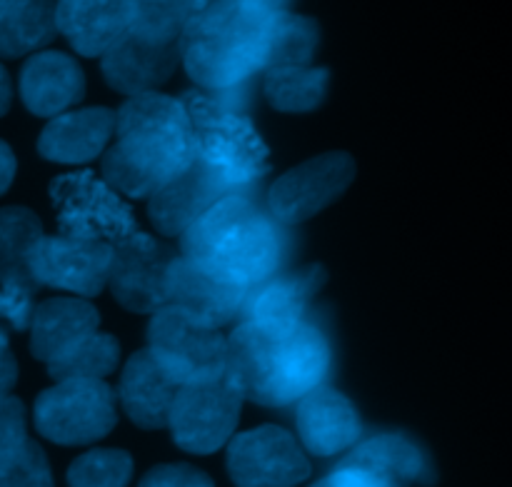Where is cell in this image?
<instances>
[{
  "instance_id": "6da1fadb",
  "label": "cell",
  "mask_w": 512,
  "mask_h": 487,
  "mask_svg": "<svg viewBox=\"0 0 512 487\" xmlns=\"http://www.w3.org/2000/svg\"><path fill=\"white\" fill-rule=\"evenodd\" d=\"M113 148L103 158L105 180L130 198H150L193 160L188 115L180 100L133 95L115 115Z\"/></svg>"
},
{
  "instance_id": "7a4b0ae2",
  "label": "cell",
  "mask_w": 512,
  "mask_h": 487,
  "mask_svg": "<svg viewBox=\"0 0 512 487\" xmlns=\"http://www.w3.org/2000/svg\"><path fill=\"white\" fill-rule=\"evenodd\" d=\"M330 368L328 340L313 325L270 333L240 323L228 340L225 378L243 398L260 405H288L320 388Z\"/></svg>"
},
{
  "instance_id": "3957f363",
  "label": "cell",
  "mask_w": 512,
  "mask_h": 487,
  "mask_svg": "<svg viewBox=\"0 0 512 487\" xmlns=\"http://www.w3.org/2000/svg\"><path fill=\"white\" fill-rule=\"evenodd\" d=\"M290 0H218L180 35V60L203 88L220 93L265 70L270 25Z\"/></svg>"
},
{
  "instance_id": "277c9868",
  "label": "cell",
  "mask_w": 512,
  "mask_h": 487,
  "mask_svg": "<svg viewBox=\"0 0 512 487\" xmlns=\"http://www.w3.org/2000/svg\"><path fill=\"white\" fill-rule=\"evenodd\" d=\"M183 258L243 288L273 275L283 258V233L263 208L240 193L225 195L183 233Z\"/></svg>"
},
{
  "instance_id": "5b68a950",
  "label": "cell",
  "mask_w": 512,
  "mask_h": 487,
  "mask_svg": "<svg viewBox=\"0 0 512 487\" xmlns=\"http://www.w3.org/2000/svg\"><path fill=\"white\" fill-rule=\"evenodd\" d=\"M193 158L208 165L233 190L245 188L268 173V148L248 115L210 93H185Z\"/></svg>"
},
{
  "instance_id": "8992f818",
  "label": "cell",
  "mask_w": 512,
  "mask_h": 487,
  "mask_svg": "<svg viewBox=\"0 0 512 487\" xmlns=\"http://www.w3.org/2000/svg\"><path fill=\"white\" fill-rule=\"evenodd\" d=\"M50 198L63 235L98 240L115 248L138 233L130 205L108 180L95 178L93 173L63 175L50 185Z\"/></svg>"
},
{
  "instance_id": "52a82bcc",
  "label": "cell",
  "mask_w": 512,
  "mask_h": 487,
  "mask_svg": "<svg viewBox=\"0 0 512 487\" xmlns=\"http://www.w3.org/2000/svg\"><path fill=\"white\" fill-rule=\"evenodd\" d=\"M115 395L103 380H60L35 403L40 435L60 445H85L115 428Z\"/></svg>"
},
{
  "instance_id": "ba28073f",
  "label": "cell",
  "mask_w": 512,
  "mask_h": 487,
  "mask_svg": "<svg viewBox=\"0 0 512 487\" xmlns=\"http://www.w3.org/2000/svg\"><path fill=\"white\" fill-rule=\"evenodd\" d=\"M150 353L180 385L223 378L228 340L175 308H160L148 328Z\"/></svg>"
},
{
  "instance_id": "9c48e42d",
  "label": "cell",
  "mask_w": 512,
  "mask_h": 487,
  "mask_svg": "<svg viewBox=\"0 0 512 487\" xmlns=\"http://www.w3.org/2000/svg\"><path fill=\"white\" fill-rule=\"evenodd\" d=\"M240 403H243V395L233 388L225 375L183 385L168 415L175 443L188 453H215L233 435Z\"/></svg>"
},
{
  "instance_id": "30bf717a",
  "label": "cell",
  "mask_w": 512,
  "mask_h": 487,
  "mask_svg": "<svg viewBox=\"0 0 512 487\" xmlns=\"http://www.w3.org/2000/svg\"><path fill=\"white\" fill-rule=\"evenodd\" d=\"M228 470L238 487H295L310 475L300 445L275 425L238 435L230 443Z\"/></svg>"
},
{
  "instance_id": "8fae6325",
  "label": "cell",
  "mask_w": 512,
  "mask_h": 487,
  "mask_svg": "<svg viewBox=\"0 0 512 487\" xmlns=\"http://www.w3.org/2000/svg\"><path fill=\"white\" fill-rule=\"evenodd\" d=\"M355 178V163L345 153H328L285 173L270 190V210L283 223L313 218L348 190Z\"/></svg>"
},
{
  "instance_id": "7c38bea8",
  "label": "cell",
  "mask_w": 512,
  "mask_h": 487,
  "mask_svg": "<svg viewBox=\"0 0 512 487\" xmlns=\"http://www.w3.org/2000/svg\"><path fill=\"white\" fill-rule=\"evenodd\" d=\"M175 255L143 233L130 235L113 248L108 283L113 295L135 313H158L168 305L165 280Z\"/></svg>"
},
{
  "instance_id": "4fadbf2b",
  "label": "cell",
  "mask_w": 512,
  "mask_h": 487,
  "mask_svg": "<svg viewBox=\"0 0 512 487\" xmlns=\"http://www.w3.org/2000/svg\"><path fill=\"white\" fill-rule=\"evenodd\" d=\"M110 260H113V248L98 240L43 235L33 250L30 270L38 285H53L80 295H98L108 283Z\"/></svg>"
},
{
  "instance_id": "5bb4252c",
  "label": "cell",
  "mask_w": 512,
  "mask_h": 487,
  "mask_svg": "<svg viewBox=\"0 0 512 487\" xmlns=\"http://www.w3.org/2000/svg\"><path fill=\"white\" fill-rule=\"evenodd\" d=\"M250 290L235 285L188 258H173L165 280L168 308L218 330L243 310Z\"/></svg>"
},
{
  "instance_id": "9a60e30c",
  "label": "cell",
  "mask_w": 512,
  "mask_h": 487,
  "mask_svg": "<svg viewBox=\"0 0 512 487\" xmlns=\"http://www.w3.org/2000/svg\"><path fill=\"white\" fill-rule=\"evenodd\" d=\"M235 193L220 175L200 160H190L188 168L160 185L150 195V218L163 235H183L195 220L203 218L218 200Z\"/></svg>"
},
{
  "instance_id": "2e32d148",
  "label": "cell",
  "mask_w": 512,
  "mask_h": 487,
  "mask_svg": "<svg viewBox=\"0 0 512 487\" xmlns=\"http://www.w3.org/2000/svg\"><path fill=\"white\" fill-rule=\"evenodd\" d=\"M325 270L320 265H308L295 275L278 280H263L250 288L243 305V320L270 333H288L303 323V315L313 295L323 288Z\"/></svg>"
},
{
  "instance_id": "e0dca14e",
  "label": "cell",
  "mask_w": 512,
  "mask_h": 487,
  "mask_svg": "<svg viewBox=\"0 0 512 487\" xmlns=\"http://www.w3.org/2000/svg\"><path fill=\"white\" fill-rule=\"evenodd\" d=\"M178 60L180 40L178 43H150L128 33L103 55V73L120 93H153V88L173 75Z\"/></svg>"
},
{
  "instance_id": "ac0fdd59",
  "label": "cell",
  "mask_w": 512,
  "mask_h": 487,
  "mask_svg": "<svg viewBox=\"0 0 512 487\" xmlns=\"http://www.w3.org/2000/svg\"><path fill=\"white\" fill-rule=\"evenodd\" d=\"M298 433L310 453L328 458L355 445L360 418L348 398L330 388H315L300 398Z\"/></svg>"
},
{
  "instance_id": "d6986e66",
  "label": "cell",
  "mask_w": 512,
  "mask_h": 487,
  "mask_svg": "<svg viewBox=\"0 0 512 487\" xmlns=\"http://www.w3.org/2000/svg\"><path fill=\"white\" fill-rule=\"evenodd\" d=\"M55 28L83 55H105L130 33L128 0H58Z\"/></svg>"
},
{
  "instance_id": "ffe728a7",
  "label": "cell",
  "mask_w": 512,
  "mask_h": 487,
  "mask_svg": "<svg viewBox=\"0 0 512 487\" xmlns=\"http://www.w3.org/2000/svg\"><path fill=\"white\" fill-rule=\"evenodd\" d=\"M183 385L153 358L150 350H140L130 358L128 368L120 383V400L125 405V413L130 415L135 425L148 430H158L168 425L170 408L175 403V395Z\"/></svg>"
},
{
  "instance_id": "44dd1931",
  "label": "cell",
  "mask_w": 512,
  "mask_h": 487,
  "mask_svg": "<svg viewBox=\"0 0 512 487\" xmlns=\"http://www.w3.org/2000/svg\"><path fill=\"white\" fill-rule=\"evenodd\" d=\"M30 320H33L30 348L35 358L43 360L45 365L55 363L85 338L98 333V310L85 300H45L35 308Z\"/></svg>"
},
{
  "instance_id": "7402d4cb",
  "label": "cell",
  "mask_w": 512,
  "mask_h": 487,
  "mask_svg": "<svg viewBox=\"0 0 512 487\" xmlns=\"http://www.w3.org/2000/svg\"><path fill=\"white\" fill-rule=\"evenodd\" d=\"M83 70L63 53H40L25 63L20 95L35 115H58L83 98Z\"/></svg>"
},
{
  "instance_id": "603a6c76",
  "label": "cell",
  "mask_w": 512,
  "mask_h": 487,
  "mask_svg": "<svg viewBox=\"0 0 512 487\" xmlns=\"http://www.w3.org/2000/svg\"><path fill=\"white\" fill-rule=\"evenodd\" d=\"M115 128V115L108 108H88L55 118L43 130L38 150L43 158L58 163H85L108 143Z\"/></svg>"
},
{
  "instance_id": "cb8c5ba5",
  "label": "cell",
  "mask_w": 512,
  "mask_h": 487,
  "mask_svg": "<svg viewBox=\"0 0 512 487\" xmlns=\"http://www.w3.org/2000/svg\"><path fill=\"white\" fill-rule=\"evenodd\" d=\"M43 238L38 215L25 208L0 210V283L10 293L33 298L38 283L30 270L33 250Z\"/></svg>"
},
{
  "instance_id": "d4e9b609",
  "label": "cell",
  "mask_w": 512,
  "mask_h": 487,
  "mask_svg": "<svg viewBox=\"0 0 512 487\" xmlns=\"http://www.w3.org/2000/svg\"><path fill=\"white\" fill-rule=\"evenodd\" d=\"M345 463L363 468L390 487H405L410 483H430V468L425 455L400 435H378L350 453Z\"/></svg>"
},
{
  "instance_id": "484cf974",
  "label": "cell",
  "mask_w": 512,
  "mask_h": 487,
  "mask_svg": "<svg viewBox=\"0 0 512 487\" xmlns=\"http://www.w3.org/2000/svg\"><path fill=\"white\" fill-rule=\"evenodd\" d=\"M215 0H128L130 33L150 43H178L190 23Z\"/></svg>"
},
{
  "instance_id": "4316f807",
  "label": "cell",
  "mask_w": 512,
  "mask_h": 487,
  "mask_svg": "<svg viewBox=\"0 0 512 487\" xmlns=\"http://www.w3.org/2000/svg\"><path fill=\"white\" fill-rule=\"evenodd\" d=\"M55 8L50 0H20L0 10V55L18 58L43 48L55 35Z\"/></svg>"
},
{
  "instance_id": "83f0119b",
  "label": "cell",
  "mask_w": 512,
  "mask_h": 487,
  "mask_svg": "<svg viewBox=\"0 0 512 487\" xmlns=\"http://www.w3.org/2000/svg\"><path fill=\"white\" fill-rule=\"evenodd\" d=\"M330 73L325 68L308 65H278L268 68L265 75V93L270 103L285 113H303L323 103L328 90Z\"/></svg>"
},
{
  "instance_id": "f1b7e54d",
  "label": "cell",
  "mask_w": 512,
  "mask_h": 487,
  "mask_svg": "<svg viewBox=\"0 0 512 487\" xmlns=\"http://www.w3.org/2000/svg\"><path fill=\"white\" fill-rule=\"evenodd\" d=\"M318 38L320 30L315 20L283 10L270 25L265 70L278 65H308L318 48Z\"/></svg>"
},
{
  "instance_id": "f546056e",
  "label": "cell",
  "mask_w": 512,
  "mask_h": 487,
  "mask_svg": "<svg viewBox=\"0 0 512 487\" xmlns=\"http://www.w3.org/2000/svg\"><path fill=\"white\" fill-rule=\"evenodd\" d=\"M118 365V343L103 333H93L70 353L48 365L50 378L60 380H100Z\"/></svg>"
},
{
  "instance_id": "4dcf8cb0",
  "label": "cell",
  "mask_w": 512,
  "mask_h": 487,
  "mask_svg": "<svg viewBox=\"0 0 512 487\" xmlns=\"http://www.w3.org/2000/svg\"><path fill=\"white\" fill-rule=\"evenodd\" d=\"M133 460L123 450H93L68 470L70 487H128Z\"/></svg>"
},
{
  "instance_id": "1f68e13d",
  "label": "cell",
  "mask_w": 512,
  "mask_h": 487,
  "mask_svg": "<svg viewBox=\"0 0 512 487\" xmlns=\"http://www.w3.org/2000/svg\"><path fill=\"white\" fill-rule=\"evenodd\" d=\"M0 487H53L48 460L38 443L28 440L25 448L0 468Z\"/></svg>"
},
{
  "instance_id": "d6a6232c",
  "label": "cell",
  "mask_w": 512,
  "mask_h": 487,
  "mask_svg": "<svg viewBox=\"0 0 512 487\" xmlns=\"http://www.w3.org/2000/svg\"><path fill=\"white\" fill-rule=\"evenodd\" d=\"M28 443L25 435V408L18 398L0 400V468L10 463Z\"/></svg>"
},
{
  "instance_id": "836d02e7",
  "label": "cell",
  "mask_w": 512,
  "mask_h": 487,
  "mask_svg": "<svg viewBox=\"0 0 512 487\" xmlns=\"http://www.w3.org/2000/svg\"><path fill=\"white\" fill-rule=\"evenodd\" d=\"M140 487H213V480L190 465H158L145 475Z\"/></svg>"
},
{
  "instance_id": "e575fe53",
  "label": "cell",
  "mask_w": 512,
  "mask_h": 487,
  "mask_svg": "<svg viewBox=\"0 0 512 487\" xmlns=\"http://www.w3.org/2000/svg\"><path fill=\"white\" fill-rule=\"evenodd\" d=\"M33 315L30 298L0 288V345H8L10 330H23Z\"/></svg>"
},
{
  "instance_id": "d590c367",
  "label": "cell",
  "mask_w": 512,
  "mask_h": 487,
  "mask_svg": "<svg viewBox=\"0 0 512 487\" xmlns=\"http://www.w3.org/2000/svg\"><path fill=\"white\" fill-rule=\"evenodd\" d=\"M313 487H390L383 480L375 478L373 473L363 468H355V465L343 463L333 475H328L325 480L315 483Z\"/></svg>"
},
{
  "instance_id": "8d00e7d4",
  "label": "cell",
  "mask_w": 512,
  "mask_h": 487,
  "mask_svg": "<svg viewBox=\"0 0 512 487\" xmlns=\"http://www.w3.org/2000/svg\"><path fill=\"white\" fill-rule=\"evenodd\" d=\"M15 378H18V365H15L13 353H10L8 345H0V400L8 398Z\"/></svg>"
},
{
  "instance_id": "74e56055",
  "label": "cell",
  "mask_w": 512,
  "mask_h": 487,
  "mask_svg": "<svg viewBox=\"0 0 512 487\" xmlns=\"http://www.w3.org/2000/svg\"><path fill=\"white\" fill-rule=\"evenodd\" d=\"M15 178V155L8 145L0 140V195L10 188Z\"/></svg>"
},
{
  "instance_id": "f35d334b",
  "label": "cell",
  "mask_w": 512,
  "mask_h": 487,
  "mask_svg": "<svg viewBox=\"0 0 512 487\" xmlns=\"http://www.w3.org/2000/svg\"><path fill=\"white\" fill-rule=\"evenodd\" d=\"M10 108V78L5 73V68L0 65V115L8 113Z\"/></svg>"
},
{
  "instance_id": "ab89813d",
  "label": "cell",
  "mask_w": 512,
  "mask_h": 487,
  "mask_svg": "<svg viewBox=\"0 0 512 487\" xmlns=\"http://www.w3.org/2000/svg\"><path fill=\"white\" fill-rule=\"evenodd\" d=\"M15 3H20V0H0V10L10 8V5H15Z\"/></svg>"
},
{
  "instance_id": "60d3db41",
  "label": "cell",
  "mask_w": 512,
  "mask_h": 487,
  "mask_svg": "<svg viewBox=\"0 0 512 487\" xmlns=\"http://www.w3.org/2000/svg\"><path fill=\"white\" fill-rule=\"evenodd\" d=\"M215 3H218V0H215Z\"/></svg>"
}]
</instances>
